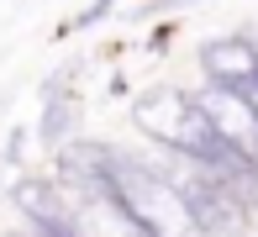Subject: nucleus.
I'll list each match as a JSON object with an SVG mask.
<instances>
[{"instance_id":"f257e3e1","label":"nucleus","mask_w":258,"mask_h":237,"mask_svg":"<svg viewBox=\"0 0 258 237\" xmlns=\"http://www.w3.org/2000/svg\"><path fill=\"white\" fill-rule=\"evenodd\" d=\"M132 116H137V127H143L153 142H163L169 153H179V158L195 163V169H216V158L227 153V142L211 132V122L201 116L195 95H174V90L143 95Z\"/></svg>"},{"instance_id":"423d86ee","label":"nucleus","mask_w":258,"mask_h":237,"mask_svg":"<svg viewBox=\"0 0 258 237\" xmlns=\"http://www.w3.org/2000/svg\"><path fill=\"white\" fill-rule=\"evenodd\" d=\"M105 11H111V0H90V6H85V11L74 16V27H95V21L105 16Z\"/></svg>"},{"instance_id":"7ed1b4c3","label":"nucleus","mask_w":258,"mask_h":237,"mask_svg":"<svg viewBox=\"0 0 258 237\" xmlns=\"http://www.w3.org/2000/svg\"><path fill=\"white\" fill-rule=\"evenodd\" d=\"M195 105H201V116L211 122V132L227 142V148H237V153H248V158H258V111L248 105V95L206 85L201 95H195Z\"/></svg>"},{"instance_id":"20e7f679","label":"nucleus","mask_w":258,"mask_h":237,"mask_svg":"<svg viewBox=\"0 0 258 237\" xmlns=\"http://www.w3.org/2000/svg\"><path fill=\"white\" fill-rule=\"evenodd\" d=\"M201 69L216 90H237L248 95L258 85V42L248 37H211L201 47Z\"/></svg>"},{"instance_id":"f03ea898","label":"nucleus","mask_w":258,"mask_h":237,"mask_svg":"<svg viewBox=\"0 0 258 237\" xmlns=\"http://www.w3.org/2000/svg\"><path fill=\"white\" fill-rule=\"evenodd\" d=\"M163 180H169L174 195L184 200V211H190V221H195L201 237H242V227H248V206L232 200L206 169L184 163L179 174H163Z\"/></svg>"},{"instance_id":"6e6552de","label":"nucleus","mask_w":258,"mask_h":237,"mask_svg":"<svg viewBox=\"0 0 258 237\" xmlns=\"http://www.w3.org/2000/svg\"><path fill=\"white\" fill-rule=\"evenodd\" d=\"M179 6H195V0H153V6H143V16H163V11H179Z\"/></svg>"},{"instance_id":"0eeeda50","label":"nucleus","mask_w":258,"mask_h":237,"mask_svg":"<svg viewBox=\"0 0 258 237\" xmlns=\"http://www.w3.org/2000/svg\"><path fill=\"white\" fill-rule=\"evenodd\" d=\"M37 237H85V232H74L63 216H58V221H42V227H37Z\"/></svg>"},{"instance_id":"39448f33","label":"nucleus","mask_w":258,"mask_h":237,"mask_svg":"<svg viewBox=\"0 0 258 237\" xmlns=\"http://www.w3.org/2000/svg\"><path fill=\"white\" fill-rule=\"evenodd\" d=\"M11 195H16L21 216H27L32 227H42V221H58V216H63V195H58L53 180H21Z\"/></svg>"}]
</instances>
